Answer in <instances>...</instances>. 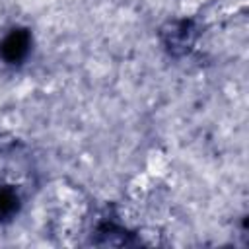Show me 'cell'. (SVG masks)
I'll use <instances>...</instances> for the list:
<instances>
[{"label": "cell", "instance_id": "cell-1", "mask_svg": "<svg viewBox=\"0 0 249 249\" xmlns=\"http://www.w3.org/2000/svg\"><path fill=\"white\" fill-rule=\"evenodd\" d=\"M169 167V160L165 158L163 152H152L146 160V171L150 177H161L167 173Z\"/></svg>", "mask_w": 249, "mask_h": 249}, {"label": "cell", "instance_id": "cell-2", "mask_svg": "<svg viewBox=\"0 0 249 249\" xmlns=\"http://www.w3.org/2000/svg\"><path fill=\"white\" fill-rule=\"evenodd\" d=\"M148 173H144V175H136L134 177V181L130 183V195L132 196H140L148 187H146V183H148Z\"/></svg>", "mask_w": 249, "mask_h": 249}]
</instances>
